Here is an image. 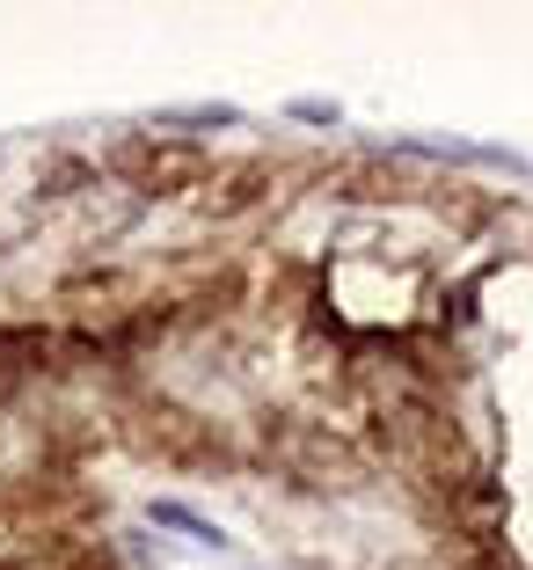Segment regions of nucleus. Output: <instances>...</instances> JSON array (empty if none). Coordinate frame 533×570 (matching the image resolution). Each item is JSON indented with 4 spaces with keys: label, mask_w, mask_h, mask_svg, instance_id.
<instances>
[{
    "label": "nucleus",
    "mask_w": 533,
    "mask_h": 570,
    "mask_svg": "<svg viewBox=\"0 0 533 570\" xmlns=\"http://www.w3.org/2000/svg\"><path fill=\"white\" fill-rule=\"evenodd\" d=\"M154 520H161V527H184V534H198L205 549H227V534H219L213 520H198L190 504H154Z\"/></svg>",
    "instance_id": "nucleus-1"
}]
</instances>
